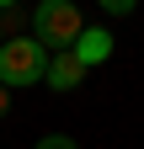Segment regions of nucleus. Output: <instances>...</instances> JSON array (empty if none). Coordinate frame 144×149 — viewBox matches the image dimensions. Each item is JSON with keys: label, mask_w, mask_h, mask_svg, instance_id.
I'll use <instances>...</instances> for the list:
<instances>
[{"label": "nucleus", "mask_w": 144, "mask_h": 149, "mask_svg": "<svg viewBox=\"0 0 144 149\" xmlns=\"http://www.w3.org/2000/svg\"><path fill=\"white\" fill-rule=\"evenodd\" d=\"M80 32H85V16H80L75 0H38V6H32V37H38L48 53L75 48Z\"/></svg>", "instance_id": "f257e3e1"}, {"label": "nucleus", "mask_w": 144, "mask_h": 149, "mask_svg": "<svg viewBox=\"0 0 144 149\" xmlns=\"http://www.w3.org/2000/svg\"><path fill=\"white\" fill-rule=\"evenodd\" d=\"M48 59L53 53L38 43V37H6L0 43V85L6 91H16V85H38V80H48Z\"/></svg>", "instance_id": "f03ea898"}, {"label": "nucleus", "mask_w": 144, "mask_h": 149, "mask_svg": "<svg viewBox=\"0 0 144 149\" xmlns=\"http://www.w3.org/2000/svg\"><path fill=\"white\" fill-rule=\"evenodd\" d=\"M69 53H75L85 69H91V64H107V59H112V32H101V27H85V32H80V43L69 48Z\"/></svg>", "instance_id": "7ed1b4c3"}, {"label": "nucleus", "mask_w": 144, "mask_h": 149, "mask_svg": "<svg viewBox=\"0 0 144 149\" xmlns=\"http://www.w3.org/2000/svg\"><path fill=\"white\" fill-rule=\"evenodd\" d=\"M80 80H85V64H80V59H75L69 48L48 59V85H53V91H75Z\"/></svg>", "instance_id": "20e7f679"}, {"label": "nucleus", "mask_w": 144, "mask_h": 149, "mask_svg": "<svg viewBox=\"0 0 144 149\" xmlns=\"http://www.w3.org/2000/svg\"><path fill=\"white\" fill-rule=\"evenodd\" d=\"M32 22V11H22V6H11L6 16H0V32H6V37H22V27Z\"/></svg>", "instance_id": "39448f33"}, {"label": "nucleus", "mask_w": 144, "mask_h": 149, "mask_svg": "<svg viewBox=\"0 0 144 149\" xmlns=\"http://www.w3.org/2000/svg\"><path fill=\"white\" fill-rule=\"evenodd\" d=\"M38 149H80V144L69 139V133H43V139H38Z\"/></svg>", "instance_id": "423d86ee"}, {"label": "nucleus", "mask_w": 144, "mask_h": 149, "mask_svg": "<svg viewBox=\"0 0 144 149\" xmlns=\"http://www.w3.org/2000/svg\"><path fill=\"white\" fill-rule=\"evenodd\" d=\"M96 6H101V11H107V16H128V11H134V6H139V0H96Z\"/></svg>", "instance_id": "0eeeda50"}, {"label": "nucleus", "mask_w": 144, "mask_h": 149, "mask_svg": "<svg viewBox=\"0 0 144 149\" xmlns=\"http://www.w3.org/2000/svg\"><path fill=\"white\" fill-rule=\"evenodd\" d=\"M6 112H11V91L0 85V117H6Z\"/></svg>", "instance_id": "6e6552de"}, {"label": "nucleus", "mask_w": 144, "mask_h": 149, "mask_svg": "<svg viewBox=\"0 0 144 149\" xmlns=\"http://www.w3.org/2000/svg\"><path fill=\"white\" fill-rule=\"evenodd\" d=\"M0 6H6V11H11V6H16V0H0Z\"/></svg>", "instance_id": "1a4fd4ad"}, {"label": "nucleus", "mask_w": 144, "mask_h": 149, "mask_svg": "<svg viewBox=\"0 0 144 149\" xmlns=\"http://www.w3.org/2000/svg\"><path fill=\"white\" fill-rule=\"evenodd\" d=\"M0 43H6V32H0Z\"/></svg>", "instance_id": "9d476101"}]
</instances>
